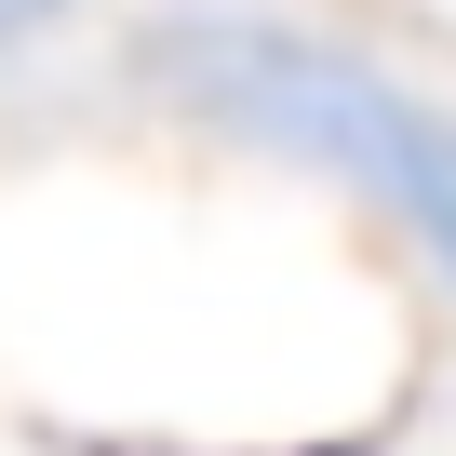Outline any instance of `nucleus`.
<instances>
[{
  "label": "nucleus",
  "mask_w": 456,
  "mask_h": 456,
  "mask_svg": "<svg viewBox=\"0 0 456 456\" xmlns=\"http://www.w3.org/2000/svg\"><path fill=\"white\" fill-rule=\"evenodd\" d=\"M148 68L188 108L242 121V134H269V148H296L322 175H349L362 201H389L403 228H429L443 269H456V121L429 94H403L389 68H362L336 41H296L269 14H175L148 41Z\"/></svg>",
  "instance_id": "f257e3e1"
},
{
  "label": "nucleus",
  "mask_w": 456,
  "mask_h": 456,
  "mask_svg": "<svg viewBox=\"0 0 456 456\" xmlns=\"http://www.w3.org/2000/svg\"><path fill=\"white\" fill-rule=\"evenodd\" d=\"M54 14H68V0H0V54H14V41H41Z\"/></svg>",
  "instance_id": "f03ea898"
}]
</instances>
